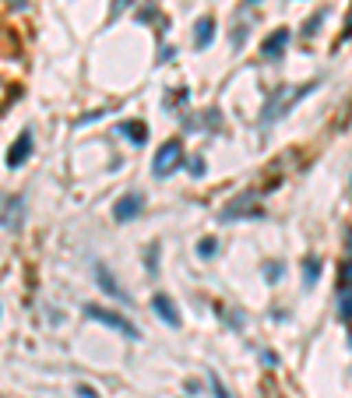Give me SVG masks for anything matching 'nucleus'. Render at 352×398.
Instances as JSON below:
<instances>
[{
  "label": "nucleus",
  "mask_w": 352,
  "mask_h": 398,
  "mask_svg": "<svg viewBox=\"0 0 352 398\" xmlns=\"http://www.w3.org/2000/svg\"><path fill=\"white\" fill-rule=\"evenodd\" d=\"M342 289H352V261H345L342 268Z\"/></svg>",
  "instance_id": "18"
},
{
  "label": "nucleus",
  "mask_w": 352,
  "mask_h": 398,
  "mask_svg": "<svg viewBox=\"0 0 352 398\" xmlns=\"http://www.w3.org/2000/svg\"><path fill=\"white\" fill-rule=\"evenodd\" d=\"M85 314H88V321H96V324H106V328H113V331H120V335H127L131 342H141L138 324H131L124 314H116V311H109V307H96V303H88Z\"/></svg>",
  "instance_id": "2"
},
{
  "label": "nucleus",
  "mask_w": 352,
  "mask_h": 398,
  "mask_svg": "<svg viewBox=\"0 0 352 398\" xmlns=\"http://www.w3.org/2000/svg\"><path fill=\"white\" fill-rule=\"evenodd\" d=\"M18 211H21V198H8L4 201V229H18V222H21V216H18Z\"/></svg>",
  "instance_id": "11"
},
{
  "label": "nucleus",
  "mask_w": 352,
  "mask_h": 398,
  "mask_svg": "<svg viewBox=\"0 0 352 398\" xmlns=\"http://www.w3.org/2000/svg\"><path fill=\"white\" fill-rule=\"evenodd\" d=\"M215 251H219V240H215V236H204V240H197V254H201V258H212Z\"/></svg>",
  "instance_id": "14"
},
{
  "label": "nucleus",
  "mask_w": 352,
  "mask_h": 398,
  "mask_svg": "<svg viewBox=\"0 0 352 398\" xmlns=\"http://www.w3.org/2000/svg\"><path fill=\"white\" fill-rule=\"evenodd\" d=\"M345 39H352V11H349V18H345V32H342V43Z\"/></svg>",
  "instance_id": "20"
},
{
  "label": "nucleus",
  "mask_w": 352,
  "mask_h": 398,
  "mask_svg": "<svg viewBox=\"0 0 352 398\" xmlns=\"http://www.w3.org/2000/svg\"><path fill=\"white\" fill-rule=\"evenodd\" d=\"M285 46H289V28H275V32L261 43V56L264 60H278L285 53Z\"/></svg>",
  "instance_id": "4"
},
{
  "label": "nucleus",
  "mask_w": 352,
  "mask_h": 398,
  "mask_svg": "<svg viewBox=\"0 0 352 398\" xmlns=\"http://www.w3.org/2000/svg\"><path fill=\"white\" fill-rule=\"evenodd\" d=\"M264 275H268V279L275 282V279H278V275H282V264H272V268H264Z\"/></svg>",
  "instance_id": "19"
},
{
  "label": "nucleus",
  "mask_w": 352,
  "mask_h": 398,
  "mask_svg": "<svg viewBox=\"0 0 352 398\" xmlns=\"http://www.w3.org/2000/svg\"><path fill=\"white\" fill-rule=\"evenodd\" d=\"M317 279H320V261H317V258H307V261H303V282H307V286H317Z\"/></svg>",
  "instance_id": "12"
},
{
  "label": "nucleus",
  "mask_w": 352,
  "mask_h": 398,
  "mask_svg": "<svg viewBox=\"0 0 352 398\" xmlns=\"http://www.w3.org/2000/svg\"><path fill=\"white\" fill-rule=\"evenodd\" d=\"M320 21H324V11H317V14H314V18H310V21L303 25V36H314V28H317Z\"/></svg>",
  "instance_id": "17"
},
{
  "label": "nucleus",
  "mask_w": 352,
  "mask_h": 398,
  "mask_svg": "<svg viewBox=\"0 0 352 398\" xmlns=\"http://www.w3.org/2000/svg\"><path fill=\"white\" fill-rule=\"evenodd\" d=\"M208 388H212V395H215V398H232V391H229V388L222 384V377H219L215 370L208 374Z\"/></svg>",
  "instance_id": "13"
},
{
  "label": "nucleus",
  "mask_w": 352,
  "mask_h": 398,
  "mask_svg": "<svg viewBox=\"0 0 352 398\" xmlns=\"http://www.w3.org/2000/svg\"><path fill=\"white\" fill-rule=\"evenodd\" d=\"M212 36H215V18H212V14L197 18V25H194V46L204 50V46L212 43Z\"/></svg>",
  "instance_id": "9"
},
{
  "label": "nucleus",
  "mask_w": 352,
  "mask_h": 398,
  "mask_svg": "<svg viewBox=\"0 0 352 398\" xmlns=\"http://www.w3.org/2000/svg\"><path fill=\"white\" fill-rule=\"evenodd\" d=\"M28 156H32V131H21L18 141L11 145V151H8V169H18Z\"/></svg>",
  "instance_id": "5"
},
{
  "label": "nucleus",
  "mask_w": 352,
  "mask_h": 398,
  "mask_svg": "<svg viewBox=\"0 0 352 398\" xmlns=\"http://www.w3.org/2000/svg\"><path fill=\"white\" fill-rule=\"evenodd\" d=\"M247 201H254V198H236V205H229V208L222 211V219H250V216H261V208H250Z\"/></svg>",
  "instance_id": "10"
},
{
  "label": "nucleus",
  "mask_w": 352,
  "mask_h": 398,
  "mask_svg": "<svg viewBox=\"0 0 352 398\" xmlns=\"http://www.w3.org/2000/svg\"><path fill=\"white\" fill-rule=\"evenodd\" d=\"M124 134H131V141H134V145H144V124H127V127H124Z\"/></svg>",
  "instance_id": "15"
},
{
  "label": "nucleus",
  "mask_w": 352,
  "mask_h": 398,
  "mask_svg": "<svg viewBox=\"0 0 352 398\" xmlns=\"http://www.w3.org/2000/svg\"><path fill=\"white\" fill-rule=\"evenodd\" d=\"M243 4H250V8H254V4H261V0H243Z\"/></svg>",
  "instance_id": "23"
},
{
  "label": "nucleus",
  "mask_w": 352,
  "mask_h": 398,
  "mask_svg": "<svg viewBox=\"0 0 352 398\" xmlns=\"http://www.w3.org/2000/svg\"><path fill=\"white\" fill-rule=\"evenodd\" d=\"M190 169H194V176H201V173H204V163H201V159H194V163H190Z\"/></svg>",
  "instance_id": "21"
},
{
  "label": "nucleus",
  "mask_w": 352,
  "mask_h": 398,
  "mask_svg": "<svg viewBox=\"0 0 352 398\" xmlns=\"http://www.w3.org/2000/svg\"><path fill=\"white\" fill-rule=\"evenodd\" d=\"M78 395H81V398H96V391H92V388H85V384L78 388Z\"/></svg>",
  "instance_id": "22"
},
{
  "label": "nucleus",
  "mask_w": 352,
  "mask_h": 398,
  "mask_svg": "<svg viewBox=\"0 0 352 398\" xmlns=\"http://www.w3.org/2000/svg\"><path fill=\"white\" fill-rule=\"evenodd\" d=\"M342 317L352 321V293L349 289H342Z\"/></svg>",
  "instance_id": "16"
},
{
  "label": "nucleus",
  "mask_w": 352,
  "mask_h": 398,
  "mask_svg": "<svg viewBox=\"0 0 352 398\" xmlns=\"http://www.w3.org/2000/svg\"><path fill=\"white\" fill-rule=\"evenodd\" d=\"M317 88V81H310V85H282V88H275L272 96H268V103H264V109H261V124H275V120H282L292 106H296L300 99H307L310 92Z\"/></svg>",
  "instance_id": "1"
},
{
  "label": "nucleus",
  "mask_w": 352,
  "mask_h": 398,
  "mask_svg": "<svg viewBox=\"0 0 352 398\" xmlns=\"http://www.w3.org/2000/svg\"><path fill=\"white\" fill-rule=\"evenodd\" d=\"M96 279H99V286H102V293H106V296L120 300V303H131V296H127L120 286H116V279L109 275V268H106V264H96Z\"/></svg>",
  "instance_id": "8"
},
{
  "label": "nucleus",
  "mask_w": 352,
  "mask_h": 398,
  "mask_svg": "<svg viewBox=\"0 0 352 398\" xmlns=\"http://www.w3.org/2000/svg\"><path fill=\"white\" fill-rule=\"evenodd\" d=\"M141 208H144L141 194H127V198H120V201H116V208H113V219H116V222H131V219H138V216H141Z\"/></svg>",
  "instance_id": "6"
},
{
  "label": "nucleus",
  "mask_w": 352,
  "mask_h": 398,
  "mask_svg": "<svg viewBox=\"0 0 352 398\" xmlns=\"http://www.w3.org/2000/svg\"><path fill=\"white\" fill-rule=\"evenodd\" d=\"M152 311H155L169 328H180V314H176V303H173L166 293H155V296H152Z\"/></svg>",
  "instance_id": "7"
},
{
  "label": "nucleus",
  "mask_w": 352,
  "mask_h": 398,
  "mask_svg": "<svg viewBox=\"0 0 352 398\" xmlns=\"http://www.w3.org/2000/svg\"><path fill=\"white\" fill-rule=\"evenodd\" d=\"M184 163V145L176 141V138H169L166 145H159V151H155V159H152V173L155 176H169L176 166Z\"/></svg>",
  "instance_id": "3"
}]
</instances>
